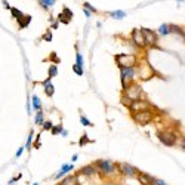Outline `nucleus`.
I'll return each mask as SVG.
<instances>
[{
  "mask_svg": "<svg viewBox=\"0 0 185 185\" xmlns=\"http://www.w3.org/2000/svg\"><path fill=\"white\" fill-rule=\"evenodd\" d=\"M138 76H139L141 80H148L154 76V70L151 68L150 62L141 61L139 64H138Z\"/></svg>",
  "mask_w": 185,
  "mask_h": 185,
  "instance_id": "6",
  "label": "nucleus"
},
{
  "mask_svg": "<svg viewBox=\"0 0 185 185\" xmlns=\"http://www.w3.org/2000/svg\"><path fill=\"white\" fill-rule=\"evenodd\" d=\"M31 22V15H22L18 19V27L19 28H27Z\"/></svg>",
  "mask_w": 185,
  "mask_h": 185,
  "instance_id": "17",
  "label": "nucleus"
},
{
  "mask_svg": "<svg viewBox=\"0 0 185 185\" xmlns=\"http://www.w3.org/2000/svg\"><path fill=\"white\" fill-rule=\"evenodd\" d=\"M62 130H64V128H62V124L59 123V124H56V126H53L51 132H52L53 135H61V133H62Z\"/></svg>",
  "mask_w": 185,
  "mask_h": 185,
  "instance_id": "28",
  "label": "nucleus"
},
{
  "mask_svg": "<svg viewBox=\"0 0 185 185\" xmlns=\"http://www.w3.org/2000/svg\"><path fill=\"white\" fill-rule=\"evenodd\" d=\"M77 158H79V156H77V154H74L73 157H71V162H76V160H77Z\"/></svg>",
  "mask_w": 185,
  "mask_h": 185,
  "instance_id": "41",
  "label": "nucleus"
},
{
  "mask_svg": "<svg viewBox=\"0 0 185 185\" xmlns=\"http://www.w3.org/2000/svg\"><path fill=\"white\" fill-rule=\"evenodd\" d=\"M58 185H59V184H58Z\"/></svg>",
  "mask_w": 185,
  "mask_h": 185,
  "instance_id": "46",
  "label": "nucleus"
},
{
  "mask_svg": "<svg viewBox=\"0 0 185 185\" xmlns=\"http://www.w3.org/2000/svg\"><path fill=\"white\" fill-rule=\"evenodd\" d=\"M43 39H45L46 42H52V31L51 30H48V31L43 34Z\"/></svg>",
  "mask_w": 185,
  "mask_h": 185,
  "instance_id": "34",
  "label": "nucleus"
},
{
  "mask_svg": "<svg viewBox=\"0 0 185 185\" xmlns=\"http://www.w3.org/2000/svg\"><path fill=\"white\" fill-rule=\"evenodd\" d=\"M58 24H59V22H58V21H55V22H53V24H52V30H56V28H58Z\"/></svg>",
  "mask_w": 185,
  "mask_h": 185,
  "instance_id": "40",
  "label": "nucleus"
},
{
  "mask_svg": "<svg viewBox=\"0 0 185 185\" xmlns=\"http://www.w3.org/2000/svg\"><path fill=\"white\" fill-rule=\"evenodd\" d=\"M88 142H90V139L88 138V135H83L82 139L79 141V145H84V144H88Z\"/></svg>",
  "mask_w": 185,
  "mask_h": 185,
  "instance_id": "35",
  "label": "nucleus"
},
{
  "mask_svg": "<svg viewBox=\"0 0 185 185\" xmlns=\"http://www.w3.org/2000/svg\"><path fill=\"white\" fill-rule=\"evenodd\" d=\"M141 31L144 34V39H145V45L148 48H154L157 46V42H158V36L154 30H150V28H141Z\"/></svg>",
  "mask_w": 185,
  "mask_h": 185,
  "instance_id": "9",
  "label": "nucleus"
},
{
  "mask_svg": "<svg viewBox=\"0 0 185 185\" xmlns=\"http://www.w3.org/2000/svg\"><path fill=\"white\" fill-rule=\"evenodd\" d=\"M33 185H39V184H33Z\"/></svg>",
  "mask_w": 185,
  "mask_h": 185,
  "instance_id": "45",
  "label": "nucleus"
},
{
  "mask_svg": "<svg viewBox=\"0 0 185 185\" xmlns=\"http://www.w3.org/2000/svg\"><path fill=\"white\" fill-rule=\"evenodd\" d=\"M157 136H158V141L166 147H173L178 144V133L172 129L162 130V132H158Z\"/></svg>",
  "mask_w": 185,
  "mask_h": 185,
  "instance_id": "4",
  "label": "nucleus"
},
{
  "mask_svg": "<svg viewBox=\"0 0 185 185\" xmlns=\"http://www.w3.org/2000/svg\"><path fill=\"white\" fill-rule=\"evenodd\" d=\"M11 13H12V17L15 18V19H19V18L24 15V13L19 11L18 8H11Z\"/></svg>",
  "mask_w": 185,
  "mask_h": 185,
  "instance_id": "26",
  "label": "nucleus"
},
{
  "mask_svg": "<svg viewBox=\"0 0 185 185\" xmlns=\"http://www.w3.org/2000/svg\"><path fill=\"white\" fill-rule=\"evenodd\" d=\"M73 71L77 76H83V67H80V65H77V64H74L73 65Z\"/></svg>",
  "mask_w": 185,
  "mask_h": 185,
  "instance_id": "30",
  "label": "nucleus"
},
{
  "mask_svg": "<svg viewBox=\"0 0 185 185\" xmlns=\"http://www.w3.org/2000/svg\"><path fill=\"white\" fill-rule=\"evenodd\" d=\"M83 8H84V9H88L89 12H96V9H95V8H93V6L90 5V3H88V2H84V3H83Z\"/></svg>",
  "mask_w": 185,
  "mask_h": 185,
  "instance_id": "33",
  "label": "nucleus"
},
{
  "mask_svg": "<svg viewBox=\"0 0 185 185\" xmlns=\"http://www.w3.org/2000/svg\"><path fill=\"white\" fill-rule=\"evenodd\" d=\"M33 136H34V132L31 130L30 135H28V138H27V144H25V148H27V150H31V145H33Z\"/></svg>",
  "mask_w": 185,
  "mask_h": 185,
  "instance_id": "27",
  "label": "nucleus"
},
{
  "mask_svg": "<svg viewBox=\"0 0 185 185\" xmlns=\"http://www.w3.org/2000/svg\"><path fill=\"white\" fill-rule=\"evenodd\" d=\"M62 136H67V135H68V130H65V129H64V130H62Z\"/></svg>",
  "mask_w": 185,
  "mask_h": 185,
  "instance_id": "43",
  "label": "nucleus"
},
{
  "mask_svg": "<svg viewBox=\"0 0 185 185\" xmlns=\"http://www.w3.org/2000/svg\"><path fill=\"white\" fill-rule=\"evenodd\" d=\"M74 169L73 163H68V164H62L61 169H59V172L55 175V178H62V176H65V175L68 173V172H71Z\"/></svg>",
  "mask_w": 185,
  "mask_h": 185,
  "instance_id": "15",
  "label": "nucleus"
},
{
  "mask_svg": "<svg viewBox=\"0 0 185 185\" xmlns=\"http://www.w3.org/2000/svg\"><path fill=\"white\" fill-rule=\"evenodd\" d=\"M31 101H33V110L36 111H42V101L37 95H33L31 96Z\"/></svg>",
  "mask_w": 185,
  "mask_h": 185,
  "instance_id": "19",
  "label": "nucleus"
},
{
  "mask_svg": "<svg viewBox=\"0 0 185 185\" xmlns=\"http://www.w3.org/2000/svg\"><path fill=\"white\" fill-rule=\"evenodd\" d=\"M42 84H43V89H45L46 95L53 96V93H55V86L51 83V79H46L45 82H42Z\"/></svg>",
  "mask_w": 185,
  "mask_h": 185,
  "instance_id": "14",
  "label": "nucleus"
},
{
  "mask_svg": "<svg viewBox=\"0 0 185 185\" xmlns=\"http://www.w3.org/2000/svg\"><path fill=\"white\" fill-rule=\"evenodd\" d=\"M24 148H25V147H19V150L17 151V157H21V154H22V151H24Z\"/></svg>",
  "mask_w": 185,
  "mask_h": 185,
  "instance_id": "38",
  "label": "nucleus"
},
{
  "mask_svg": "<svg viewBox=\"0 0 185 185\" xmlns=\"http://www.w3.org/2000/svg\"><path fill=\"white\" fill-rule=\"evenodd\" d=\"M84 15H86V17H90V12L88 11V9H84Z\"/></svg>",
  "mask_w": 185,
  "mask_h": 185,
  "instance_id": "44",
  "label": "nucleus"
},
{
  "mask_svg": "<svg viewBox=\"0 0 185 185\" xmlns=\"http://www.w3.org/2000/svg\"><path fill=\"white\" fill-rule=\"evenodd\" d=\"M93 164H95L96 170L105 176H112L117 173V164L111 160H96Z\"/></svg>",
  "mask_w": 185,
  "mask_h": 185,
  "instance_id": "3",
  "label": "nucleus"
},
{
  "mask_svg": "<svg viewBox=\"0 0 185 185\" xmlns=\"http://www.w3.org/2000/svg\"><path fill=\"white\" fill-rule=\"evenodd\" d=\"M80 122H82V124H83V126H86V128H88V126H93V124L90 123V122H89V120H88V118L84 117L83 114L80 116Z\"/></svg>",
  "mask_w": 185,
  "mask_h": 185,
  "instance_id": "31",
  "label": "nucleus"
},
{
  "mask_svg": "<svg viewBox=\"0 0 185 185\" xmlns=\"http://www.w3.org/2000/svg\"><path fill=\"white\" fill-rule=\"evenodd\" d=\"M151 185H168V184H166L163 179H160V178H152Z\"/></svg>",
  "mask_w": 185,
  "mask_h": 185,
  "instance_id": "32",
  "label": "nucleus"
},
{
  "mask_svg": "<svg viewBox=\"0 0 185 185\" xmlns=\"http://www.w3.org/2000/svg\"><path fill=\"white\" fill-rule=\"evenodd\" d=\"M70 21H71V19H70L65 13H62V12H61V13L58 15V22H62V24H65V25H67V24H70Z\"/></svg>",
  "mask_w": 185,
  "mask_h": 185,
  "instance_id": "25",
  "label": "nucleus"
},
{
  "mask_svg": "<svg viewBox=\"0 0 185 185\" xmlns=\"http://www.w3.org/2000/svg\"><path fill=\"white\" fill-rule=\"evenodd\" d=\"M56 74H58V67H56V64H52L48 70V79L52 80L53 77H56Z\"/></svg>",
  "mask_w": 185,
  "mask_h": 185,
  "instance_id": "21",
  "label": "nucleus"
},
{
  "mask_svg": "<svg viewBox=\"0 0 185 185\" xmlns=\"http://www.w3.org/2000/svg\"><path fill=\"white\" fill-rule=\"evenodd\" d=\"M136 178H138L141 185H151V182H152V176L145 173V172H138Z\"/></svg>",
  "mask_w": 185,
  "mask_h": 185,
  "instance_id": "12",
  "label": "nucleus"
},
{
  "mask_svg": "<svg viewBox=\"0 0 185 185\" xmlns=\"http://www.w3.org/2000/svg\"><path fill=\"white\" fill-rule=\"evenodd\" d=\"M150 102L147 101L145 98H142V99H139V101H133L132 104H130L129 107V111L132 112V114H135V112H141V111H147V110H150Z\"/></svg>",
  "mask_w": 185,
  "mask_h": 185,
  "instance_id": "10",
  "label": "nucleus"
},
{
  "mask_svg": "<svg viewBox=\"0 0 185 185\" xmlns=\"http://www.w3.org/2000/svg\"><path fill=\"white\" fill-rule=\"evenodd\" d=\"M40 6H43L45 9H48V8H52V6H55V0H40L39 2Z\"/></svg>",
  "mask_w": 185,
  "mask_h": 185,
  "instance_id": "24",
  "label": "nucleus"
},
{
  "mask_svg": "<svg viewBox=\"0 0 185 185\" xmlns=\"http://www.w3.org/2000/svg\"><path fill=\"white\" fill-rule=\"evenodd\" d=\"M2 3H3V6H5V8H8V9H11V6L8 5V2H2Z\"/></svg>",
  "mask_w": 185,
  "mask_h": 185,
  "instance_id": "42",
  "label": "nucleus"
},
{
  "mask_svg": "<svg viewBox=\"0 0 185 185\" xmlns=\"http://www.w3.org/2000/svg\"><path fill=\"white\" fill-rule=\"evenodd\" d=\"M21 176H22V175L19 173L18 176H15V178H12V179L9 181V184H8V185H15V182H17V181H19V179H21Z\"/></svg>",
  "mask_w": 185,
  "mask_h": 185,
  "instance_id": "37",
  "label": "nucleus"
},
{
  "mask_svg": "<svg viewBox=\"0 0 185 185\" xmlns=\"http://www.w3.org/2000/svg\"><path fill=\"white\" fill-rule=\"evenodd\" d=\"M136 76H138V70L136 68H122L120 70V80H122L123 89H126L130 83H133Z\"/></svg>",
  "mask_w": 185,
  "mask_h": 185,
  "instance_id": "5",
  "label": "nucleus"
},
{
  "mask_svg": "<svg viewBox=\"0 0 185 185\" xmlns=\"http://www.w3.org/2000/svg\"><path fill=\"white\" fill-rule=\"evenodd\" d=\"M52 128H53L52 122H45L43 123V130H52Z\"/></svg>",
  "mask_w": 185,
  "mask_h": 185,
  "instance_id": "36",
  "label": "nucleus"
},
{
  "mask_svg": "<svg viewBox=\"0 0 185 185\" xmlns=\"http://www.w3.org/2000/svg\"><path fill=\"white\" fill-rule=\"evenodd\" d=\"M34 122H36V124H39V126H43V123H45V112L43 111H37V114H36V117H34Z\"/></svg>",
  "mask_w": 185,
  "mask_h": 185,
  "instance_id": "20",
  "label": "nucleus"
},
{
  "mask_svg": "<svg viewBox=\"0 0 185 185\" xmlns=\"http://www.w3.org/2000/svg\"><path fill=\"white\" fill-rule=\"evenodd\" d=\"M76 64L80 65V67H83V55H82L79 51H77V53H76Z\"/></svg>",
  "mask_w": 185,
  "mask_h": 185,
  "instance_id": "29",
  "label": "nucleus"
},
{
  "mask_svg": "<svg viewBox=\"0 0 185 185\" xmlns=\"http://www.w3.org/2000/svg\"><path fill=\"white\" fill-rule=\"evenodd\" d=\"M132 118H133L135 123L148 124L154 120V114H152L151 110H147V111H141V112H135V114H132Z\"/></svg>",
  "mask_w": 185,
  "mask_h": 185,
  "instance_id": "7",
  "label": "nucleus"
},
{
  "mask_svg": "<svg viewBox=\"0 0 185 185\" xmlns=\"http://www.w3.org/2000/svg\"><path fill=\"white\" fill-rule=\"evenodd\" d=\"M59 185H79V179L76 175H70V176H64Z\"/></svg>",
  "mask_w": 185,
  "mask_h": 185,
  "instance_id": "16",
  "label": "nucleus"
},
{
  "mask_svg": "<svg viewBox=\"0 0 185 185\" xmlns=\"http://www.w3.org/2000/svg\"><path fill=\"white\" fill-rule=\"evenodd\" d=\"M116 64L120 70L122 68H135L138 64V58L133 53H118V55H116Z\"/></svg>",
  "mask_w": 185,
  "mask_h": 185,
  "instance_id": "1",
  "label": "nucleus"
},
{
  "mask_svg": "<svg viewBox=\"0 0 185 185\" xmlns=\"http://www.w3.org/2000/svg\"><path fill=\"white\" fill-rule=\"evenodd\" d=\"M130 39H132V42H133L138 48H141V49L147 48L145 39H144V34H142V31H141V28H133V30H132V33H130Z\"/></svg>",
  "mask_w": 185,
  "mask_h": 185,
  "instance_id": "11",
  "label": "nucleus"
},
{
  "mask_svg": "<svg viewBox=\"0 0 185 185\" xmlns=\"http://www.w3.org/2000/svg\"><path fill=\"white\" fill-rule=\"evenodd\" d=\"M123 96L128 99V101L133 102V101H139L144 98V92H142V88H141L138 83H130L126 89H123Z\"/></svg>",
  "mask_w": 185,
  "mask_h": 185,
  "instance_id": "2",
  "label": "nucleus"
},
{
  "mask_svg": "<svg viewBox=\"0 0 185 185\" xmlns=\"http://www.w3.org/2000/svg\"><path fill=\"white\" fill-rule=\"evenodd\" d=\"M169 30H170V34H179L181 37H184L185 39V31L179 25H169Z\"/></svg>",
  "mask_w": 185,
  "mask_h": 185,
  "instance_id": "18",
  "label": "nucleus"
},
{
  "mask_svg": "<svg viewBox=\"0 0 185 185\" xmlns=\"http://www.w3.org/2000/svg\"><path fill=\"white\" fill-rule=\"evenodd\" d=\"M110 17L114 18V19H123V18L126 17V12H123V11H112V12H110Z\"/></svg>",
  "mask_w": 185,
  "mask_h": 185,
  "instance_id": "22",
  "label": "nucleus"
},
{
  "mask_svg": "<svg viewBox=\"0 0 185 185\" xmlns=\"http://www.w3.org/2000/svg\"><path fill=\"white\" fill-rule=\"evenodd\" d=\"M179 145L182 147V150H184V151H185V138H182V139L179 141Z\"/></svg>",
  "mask_w": 185,
  "mask_h": 185,
  "instance_id": "39",
  "label": "nucleus"
},
{
  "mask_svg": "<svg viewBox=\"0 0 185 185\" xmlns=\"http://www.w3.org/2000/svg\"><path fill=\"white\" fill-rule=\"evenodd\" d=\"M158 33L162 34V36H169V34H170V30H169L168 24H162V25L158 27Z\"/></svg>",
  "mask_w": 185,
  "mask_h": 185,
  "instance_id": "23",
  "label": "nucleus"
},
{
  "mask_svg": "<svg viewBox=\"0 0 185 185\" xmlns=\"http://www.w3.org/2000/svg\"><path fill=\"white\" fill-rule=\"evenodd\" d=\"M96 172H98V170H96L95 164H88V166H84V168L80 169L79 173L82 175V176H88V178H89V176H93Z\"/></svg>",
  "mask_w": 185,
  "mask_h": 185,
  "instance_id": "13",
  "label": "nucleus"
},
{
  "mask_svg": "<svg viewBox=\"0 0 185 185\" xmlns=\"http://www.w3.org/2000/svg\"><path fill=\"white\" fill-rule=\"evenodd\" d=\"M117 164V172H120V173L123 175V176H128V178H132V176H136L138 175V169L135 168V166H132V164H129V163H116Z\"/></svg>",
  "mask_w": 185,
  "mask_h": 185,
  "instance_id": "8",
  "label": "nucleus"
}]
</instances>
